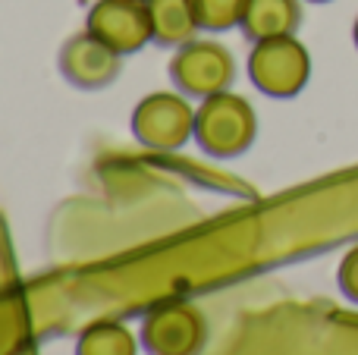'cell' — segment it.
Returning <instances> with one entry per match:
<instances>
[{
	"mask_svg": "<svg viewBox=\"0 0 358 355\" xmlns=\"http://www.w3.org/2000/svg\"><path fill=\"white\" fill-rule=\"evenodd\" d=\"M258 136V113L242 94L220 92L195 107V142L210 157H239Z\"/></svg>",
	"mask_w": 358,
	"mask_h": 355,
	"instance_id": "obj_1",
	"label": "cell"
},
{
	"mask_svg": "<svg viewBox=\"0 0 358 355\" xmlns=\"http://www.w3.org/2000/svg\"><path fill=\"white\" fill-rule=\"evenodd\" d=\"M311 75V54L296 35L255 41L248 54V79L267 98H296Z\"/></svg>",
	"mask_w": 358,
	"mask_h": 355,
	"instance_id": "obj_2",
	"label": "cell"
},
{
	"mask_svg": "<svg viewBox=\"0 0 358 355\" xmlns=\"http://www.w3.org/2000/svg\"><path fill=\"white\" fill-rule=\"evenodd\" d=\"M170 79L185 98L204 101L210 94L229 92V85L236 82V57L220 41L192 38L182 48H176L170 60Z\"/></svg>",
	"mask_w": 358,
	"mask_h": 355,
	"instance_id": "obj_3",
	"label": "cell"
},
{
	"mask_svg": "<svg viewBox=\"0 0 358 355\" xmlns=\"http://www.w3.org/2000/svg\"><path fill=\"white\" fill-rule=\"evenodd\" d=\"M132 136L151 151H179L195 138V107L182 92H151L132 110Z\"/></svg>",
	"mask_w": 358,
	"mask_h": 355,
	"instance_id": "obj_4",
	"label": "cell"
},
{
	"mask_svg": "<svg viewBox=\"0 0 358 355\" xmlns=\"http://www.w3.org/2000/svg\"><path fill=\"white\" fill-rule=\"evenodd\" d=\"M204 343L208 321L192 302H161L142 321V346L148 355H201Z\"/></svg>",
	"mask_w": 358,
	"mask_h": 355,
	"instance_id": "obj_5",
	"label": "cell"
},
{
	"mask_svg": "<svg viewBox=\"0 0 358 355\" xmlns=\"http://www.w3.org/2000/svg\"><path fill=\"white\" fill-rule=\"evenodd\" d=\"M85 29L123 57L155 41L145 0H94L85 16Z\"/></svg>",
	"mask_w": 358,
	"mask_h": 355,
	"instance_id": "obj_6",
	"label": "cell"
},
{
	"mask_svg": "<svg viewBox=\"0 0 358 355\" xmlns=\"http://www.w3.org/2000/svg\"><path fill=\"white\" fill-rule=\"evenodd\" d=\"M60 73L69 85L82 88V92H98L117 82L123 73V54L104 44L92 31H79V35L66 38L60 48Z\"/></svg>",
	"mask_w": 358,
	"mask_h": 355,
	"instance_id": "obj_7",
	"label": "cell"
},
{
	"mask_svg": "<svg viewBox=\"0 0 358 355\" xmlns=\"http://www.w3.org/2000/svg\"><path fill=\"white\" fill-rule=\"evenodd\" d=\"M299 25H302V0H248L239 29L255 44L264 38L296 35Z\"/></svg>",
	"mask_w": 358,
	"mask_h": 355,
	"instance_id": "obj_8",
	"label": "cell"
},
{
	"mask_svg": "<svg viewBox=\"0 0 358 355\" xmlns=\"http://www.w3.org/2000/svg\"><path fill=\"white\" fill-rule=\"evenodd\" d=\"M151 19V35L161 48H182L201 29L192 0H145Z\"/></svg>",
	"mask_w": 358,
	"mask_h": 355,
	"instance_id": "obj_9",
	"label": "cell"
},
{
	"mask_svg": "<svg viewBox=\"0 0 358 355\" xmlns=\"http://www.w3.org/2000/svg\"><path fill=\"white\" fill-rule=\"evenodd\" d=\"M136 337L123 321H94L76 340V355H136Z\"/></svg>",
	"mask_w": 358,
	"mask_h": 355,
	"instance_id": "obj_10",
	"label": "cell"
},
{
	"mask_svg": "<svg viewBox=\"0 0 358 355\" xmlns=\"http://www.w3.org/2000/svg\"><path fill=\"white\" fill-rule=\"evenodd\" d=\"M248 0H192L198 25L204 31H229L242 22Z\"/></svg>",
	"mask_w": 358,
	"mask_h": 355,
	"instance_id": "obj_11",
	"label": "cell"
},
{
	"mask_svg": "<svg viewBox=\"0 0 358 355\" xmlns=\"http://www.w3.org/2000/svg\"><path fill=\"white\" fill-rule=\"evenodd\" d=\"M336 277H340V289L346 293V299L358 302V245L343 255L340 274H336Z\"/></svg>",
	"mask_w": 358,
	"mask_h": 355,
	"instance_id": "obj_12",
	"label": "cell"
},
{
	"mask_svg": "<svg viewBox=\"0 0 358 355\" xmlns=\"http://www.w3.org/2000/svg\"><path fill=\"white\" fill-rule=\"evenodd\" d=\"M352 38H355V48H358V16H355V25H352Z\"/></svg>",
	"mask_w": 358,
	"mask_h": 355,
	"instance_id": "obj_13",
	"label": "cell"
},
{
	"mask_svg": "<svg viewBox=\"0 0 358 355\" xmlns=\"http://www.w3.org/2000/svg\"><path fill=\"white\" fill-rule=\"evenodd\" d=\"M308 3H330V0H308Z\"/></svg>",
	"mask_w": 358,
	"mask_h": 355,
	"instance_id": "obj_14",
	"label": "cell"
}]
</instances>
